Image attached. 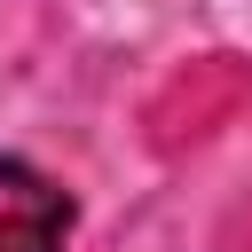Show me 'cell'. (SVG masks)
Masks as SVG:
<instances>
[{
    "instance_id": "6da1fadb",
    "label": "cell",
    "mask_w": 252,
    "mask_h": 252,
    "mask_svg": "<svg viewBox=\"0 0 252 252\" xmlns=\"http://www.w3.org/2000/svg\"><path fill=\"white\" fill-rule=\"evenodd\" d=\"M71 189L32 158H0V252H63Z\"/></svg>"
}]
</instances>
